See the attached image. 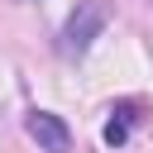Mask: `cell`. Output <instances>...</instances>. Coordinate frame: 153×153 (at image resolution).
Wrapping results in <instances>:
<instances>
[{"label":"cell","mask_w":153,"mask_h":153,"mask_svg":"<svg viewBox=\"0 0 153 153\" xmlns=\"http://www.w3.org/2000/svg\"><path fill=\"white\" fill-rule=\"evenodd\" d=\"M100 33H105V10H100V0H81V5L67 14L62 33H57V53H62V57H86V48H91Z\"/></svg>","instance_id":"obj_1"},{"label":"cell","mask_w":153,"mask_h":153,"mask_svg":"<svg viewBox=\"0 0 153 153\" xmlns=\"http://www.w3.org/2000/svg\"><path fill=\"white\" fill-rule=\"evenodd\" d=\"M24 129H29V139H33L38 148H48V153H67V148H72V129H67L53 110H29Z\"/></svg>","instance_id":"obj_2"},{"label":"cell","mask_w":153,"mask_h":153,"mask_svg":"<svg viewBox=\"0 0 153 153\" xmlns=\"http://www.w3.org/2000/svg\"><path fill=\"white\" fill-rule=\"evenodd\" d=\"M139 124V100H120V105H110V120H105V129H100V139L110 143V148H120L124 139H129V129Z\"/></svg>","instance_id":"obj_3"}]
</instances>
